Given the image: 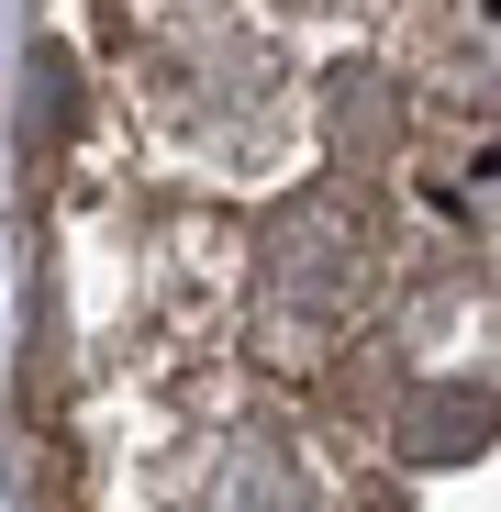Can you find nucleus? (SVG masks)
<instances>
[{
  "mask_svg": "<svg viewBox=\"0 0 501 512\" xmlns=\"http://www.w3.org/2000/svg\"><path fill=\"white\" fill-rule=\"evenodd\" d=\"M368 245H379L368 190H357V179H323V190L290 201L279 234H268V301H279V312L301 301V334H334V323L368 301V279H379Z\"/></svg>",
  "mask_w": 501,
  "mask_h": 512,
  "instance_id": "f257e3e1",
  "label": "nucleus"
},
{
  "mask_svg": "<svg viewBox=\"0 0 501 512\" xmlns=\"http://www.w3.org/2000/svg\"><path fill=\"white\" fill-rule=\"evenodd\" d=\"M412 435H424V457H468V446L490 435V390H479V379L424 390V401H412Z\"/></svg>",
  "mask_w": 501,
  "mask_h": 512,
  "instance_id": "7ed1b4c3",
  "label": "nucleus"
},
{
  "mask_svg": "<svg viewBox=\"0 0 501 512\" xmlns=\"http://www.w3.org/2000/svg\"><path fill=\"white\" fill-rule=\"evenodd\" d=\"M323 134H334V167H379V156L401 145L390 78H379V67H346V78H334V101H323Z\"/></svg>",
  "mask_w": 501,
  "mask_h": 512,
  "instance_id": "f03ea898",
  "label": "nucleus"
}]
</instances>
